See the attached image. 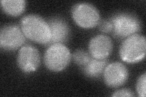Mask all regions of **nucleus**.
<instances>
[{"mask_svg":"<svg viewBox=\"0 0 146 97\" xmlns=\"http://www.w3.org/2000/svg\"><path fill=\"white\" fill-rule=\"evenodd\" d=\"M20 26L26 37L34 42L47 44L51 41V30L48 22L41 16L27 15L21 19Z\"/></svg>","mask_w":146,"mask_h":97,"instance_id":"obj_1","label":"nucleus"},{"mask_svg":"<svg viewBox=\"0 0 146 97\" xmlns=\"http://www.w3.org/2000/svg\"><path fill=\"white\" fill-rule=\"evenodd\" d=\"M146 41L145 36L139 34L127 37L121 45L119 55L121 58L127 63H137L145 58Z\"/></svg>","mask_w":146,"mask_h":97,"instance_id":"obj_2","label":"nucleus"},{"mask_svg":"<svg viewBox=\"0 0 146 97\" xmlns=\"http://www.w3.org/2000/svg\"><path fill=\"white\" fill-rule=\"evenodd\" d=\"M70 50L63 44H52L46 50L44 56L45 66L49 71L58 72L63 71L70 63Z\"/></svg>","mask_w":146,"mask_h":97,"instance_id":"obj_3","label":"nucleus"},{"mask_svg":"<svg viewBox=\"0 0 146 97\" xmlns=\"http://www.w3.org/2000/svg\"><path fill=\"white\" fill-rule=\"evenodd\" d=\"M73 20L79 26L84 29H91L98 25L100 14L98 9L88 3H79L71 9Z\"/></svg>","mask_w":146,"mask_h":97,"instance_id":"obj_4","label":"nucleus"},{"mask_svg":"<svg viewBox=\"0 0 146 97\" xmlns=\"http://www.w3.org/2000/svg\"><path fill=\"white\" fill-rule=\"evenodd\" d=\"M111 22L114 33L118 38H127L141 29L139 20L131 13H117L111 18Z\"/></svg>","mask_w":146,"mask_h":97,"instance_id":"obj_5","label":"nucleus"},{"mask_svg":"<svg viewBox=\"0 0 146 97\" xmlns=\"http://www.w3.org/2000/svg\"><path fill=\"white\" fill-rule=\"evenodd\" d=\"M26 36L17 25L3 26L0 31V47L5 50H15L23 45Z\"/></svg>","mask_w":146,"mask_h":97,"instance_id":"obj_6","label":"nucleus"},{"mask_svg":"<svg viewBox=\"0 0 146 97\" xmlns=\"http://www.w3.org/2000/svg\"><path fill=\"white\" fill-rule=\"evenodd\" d=\"M17 63L22 72H35L40 63V55L38 49L31 45L23 46L18 51Z\"/></svg>","mask_w":146,"mask_h":97,"instance_id":"obj_7","label":"nucleus"},{"mask_svg":"<svg viewBox=\"0 0 146 97\" xmlns=\"http://www.w3.org/2000/svg\"><path fill=\"white\" fill-rule=\"evenodd\" d=\"M103 73L105 83L111 88H116L124 85L129 78L127 68L120 62H113L108 64Z\"/></svg>","mask_w":146,"mask_h":97,"instance_id":"obj_8","label":"nucleus"},{"mask_svg":"<svg viewBox=\"0 0 146 97\" xmlns=\"http://www.w3.org/2000/svg\"><path fill=\"white\" fill-rule=\"evenodd\" d=\"M88 50L90 55L93 58L106 59L112 52L113 42L109 36L98 35L90 40Z\"/></svg>","mask_w":146,"mask_h":97,"instance_id":"obj_9","label":"nucleus"},{"mask_svg":"<svg viewBox=\"0 0 146 97\" xmlns=\"http://www.w3.org/2000/svg\"><path fill=\"white\" fill-rule=\"evenodd\" d=\"M48 24L51 30V38L49 44H62L69 38L70 30L67 23L60 18L54 17Z\"/></svg>","mask_w":146,"mask_h":97,"instance_id":"obj_10","label":"nucleus"},{"mask_svg":"<svg viewBox=\"0 0 146 97\" xmlns=\"http://www.w3.org/2000/svg\"><path fill=\"white\" fill-rule=\"evenodd\" d=\"M1 6L8 15L18 16L25 12L26 2L24 0H2Z\"/></svg>","mask_w":146,"mask_h":97,"instance_id":"obj_11","label":"nucleus"},{"mask_svg":"<svg viewBox=\"0 0 146 97\" xmlns=\"http://www.w3.org/2000/svg\"><path fill=\"white\" fill-rule=\"evenodd\" d=\"M106 59H98L91 58L89 62L84 66L85 74L90 78H98L104 73L107 66Z\"/></svg>","mask_w":146,"mask_h":97,"instance_id":"obj_12","label":"nucleus"},{"mask_svg":"<svg viewBox=\"0 0 146 97\" xmlns=\"http://www.w3.org/2000/svg\"><path fill=\"white\" fill-rule=\"evenodd\" d=\"M74 61L77 65L84 66L91 58L89 53L83 50H77L72 55Z\"/></svg>","mask_w":146,"mask_h":97,"instance_id":"obj_13","label":"nucleus"},{"mask_svg":"<svg viewBox=\"0 0 146 97\" xmlns=\"http://www.w3.org/2000/svg\"><path fill=\"white\" fill-rule=\"evenodd\" d=\"M145 83H146V73H144L138 79L136 83V90L139 96H145Z\"/></svg>","mask_w":146,"mask_h":97,"instance_id":"obj_14","label":"nucleus"},{"mask_svg":"<svg viewBox=\"0 0 146 97\" xmlns=\"http://www.w3.org/2000/svg\"><path fill=\"white\" fill-rule=\"evenodd\" d=\"M98 25L99 30L104 33H108L113 30V24L111 21L103 20L99 21Z\"/></svg>","mask_w":146,"mask_h":97,"instance_id":"obj_15","label":"nucleus"},{"mask_svg":"<svg viewBox=\"0 0 146 97\" xmlns=\"http://www.w3.org/2000/svg\"><path fill=\"white\" fill-rule=\"evenodd\" d=\"M112 96L114 97H118V96H124V97H133L135 96V94L133 92L131 91L129 89H122L117 90L116 92H114V94L112 95Z\"/></svg>","mask_w":146,"mask_h":97,"instance_id":"obj_16","label":"nucleus"}]
</instances>
